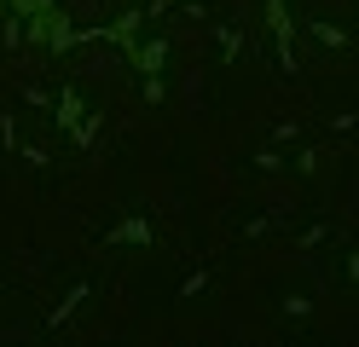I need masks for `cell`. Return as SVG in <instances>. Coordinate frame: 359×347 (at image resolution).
<instances>
[{
  "label": "cell",
  "instance_id": "obj_1",
  "mask_svg": "<svg viewBox=\"0 0 359 347\" xmlns=\"http://www.w3.org/2000/svg\"><path fill=\"white\" fill-rule=\"evenodd\" d=\"M266 23H273L278 46H290V0H266Z\"/></svg>",
  "mask_w": 359,
  "mask_h": 347
}]
</instances>
